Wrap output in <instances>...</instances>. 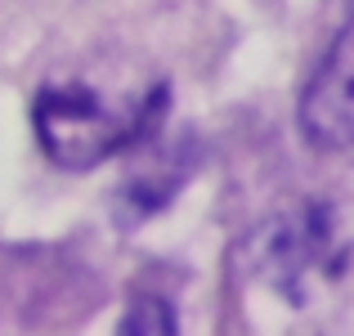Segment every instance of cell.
<instances>
[{"label": "cell", "instance_id": "3", "mask_svg": "<svg viewBox=\"0 0 354 336\" xmlns=\"http://www.w3.org/2000/svg\"><path fill=\"white\" fill-rule=\"evenodd\" d=\"M260 256L278 283L292 287L310 274H337L346 251L332 242V224L323 211H301V216L274 224V238L260 247Z\"/></svg>", "mask_w": 354, "mask_h": 336}, {"label": "cell", "instance_id": "1", "mask_svg": "<svg viewBox=\"0 0 354 336\" xmlns=\"http://www.w3.org/2000/svg\"><path fill=\"white\" fill-rule=\"evenodd\" d=\"M166 90H153L144 99H104L90 86H45L36 95L32 121L36 139H41L45 157L59 162L63 171H90V166L108 162L113 153L130 148L135 139H144L153 130L157 112H162Z\"/></svg>", "mask_w": 354, "mask_h": 336}, {"label": "cell", "instance_id": "2", "mask_svg": "<svg viewBox=\"0 0 354 336\" xmlns=\"http://www.w3.org/2000/svg\"><path fill=\"white\" fill-rule=\"evenodd\" d=\"M301 130L319 148H350L354 144V0L341 23L332 50L314 68L301 99Z\"/></svg>", "mask_w": 354, "mask_h": 336}, {"label": "cell", "instance_id": "4", "mask_svg": "<svg viewBox=\"0 0 354 336\" xmlns=\"http://www.w3.org/2000/svg\"><path fill=\"white\" fill-rule=\"evenodd\" d=\"M117 336H180L175 332V310L162 296H135Z\"/></svg>", "mask_w": 354, "mask_h": 336}]
</instances>
